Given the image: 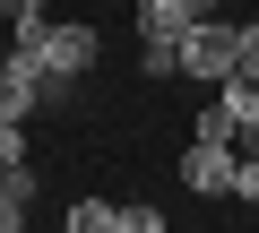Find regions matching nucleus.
I'll use <instances>...</instances> for the list:
<instances>
[{"mask_svg": "<svg viewBox=\"0 0 259 233\" xmlns=\"http://www.w3.org/2000/svg\"><path fill=\"white\" fill-rule=\"evenodd\" d=\"M190 138H199V147H233V138H242V121H233L225 104H199V130H190Z\"/></svg>", "mask_w": 259, "mask_h": 233, "instance_id": "7", "label": "nucleus"}, {"mask_svg": "<svg viewBox=\"0 0 259 233\" xmlns=\"http://www.w3.org/2000/svg\"><path fill=\"white\" fill-rule=\"evenodd\" d=\"M0 233H26V207L18 199H0Z\"/></svg>", "mask_w": 259, "mask_h": 233, "instance_id": "15", "label": "nucleus"}, {"mask_svg": "<svg viewBox=\"0 0 259 233\" xmlns=\"http://www.w3.org/2000/svg\"><path fill=\"white\" fill-rule=\"evenodd\" d=\"M182 9H190V18H216V0H182Z\"/></svg>", "mask_w": 259, "mask_h": 233, "instance_id": "17", "label": "nucleus"}, {"mask_svg": "<svg viewBox=\"0 0 259 233\" xmlns=\"http://www.w3.org/2000/svg\"><path fill=\"white\" fill-rule=\"evenodd\" d=\"M233 199L259 207V156H233Z\"/></svg>", "mask_w": 259, "mask_h": 233, "instance_id": "11", "label": "nucleus"}, {"mask_svg": "<svg viewBox=\"0 0 259 233\" xmlns=\"http://www.w3.org/2000/svg\"><path fill=\"white\" fill-rule=\"evenodd\" d=\"M121 233H164V216H156V207L139 199V207H121Z\"/></svg>", "mask_w": 259, "mask_h": 233, "instance_id": "13", "label": "nucleus"}, {"mask_svg": "<svg viewBox=\"0 0 259 233\" xmlns=\"http://www.w3.org/2000/svg\"><path fill=\"white\" fill-rule=\"evenodd\" d=\"M216 104H225V112H233V121L250 130V121H259V78H250V69H233V78L216 86Z\"/></svg>", "mask_w": 259, "mask_h": 233, "instance_id": "5", "label": "nucleus"}, {"mask_svg": "<svg viewBox=\"0 0 259 233\" xmlns=\"http://www.w3.org/2000/svg\"><path fill=\"white\" fill-rule=\"evenodd\" d=\"M233 69H242V26H225V18H199V26L182 35V78H199V86L216 95Z\"/></svg>", "mask_w": 259, "mask_h": 233, "instance_id": "1", "label": "nucleus"}, {"mask_svg": "<svg viewBox=\"0 0 259 233\" xmlns=\"http://www.w3.org/2000/svg\"><path fill=\"white\" fill-rule=\"evenodd\" d=\"M173 173H182V190H199V199H233V147H199V138H190V156H182Z\"/></svg>", "mask_w": 259, "mask_h": 233, "instance_id": "2", "label": "nucleus"}, {"mask_svg": "<svg viewBox=\"0 0 259 233\" xmlns=\"http://www.w3.org/2000/svg\"><path fill=\"white\" fill-rule=\"evenodd\" d=\"M139 61H147V78H182V43H139Z\"/></svg>", "mask_w": 259, "mask_h": 233, "instance_id": "10", "label": "nucleus"}, {"mask_svg": "<svg viewBox=\"0 0 259 233\" xmlns=\"http://www.w3.org/2000/svg\"><path fill=\"white\" fill-rule=\"evenodd\" d=\"M199 18L182 9V0H139V43H182Z\"/></svg>", "mask_w": 259, "mask_h": 233, "instance_id": "4", "label": "nucleus"}, {"mask_svg": "<svg viewBox=\"0 0 259 233\" xmlns=\"http://www.w3.org/2000/svg\"><path fill=\"white\" fill-rule=\"evenodd\" d=\"M35 104H44L35 86H18V78H0V121H26V112H35Z\"/></svg>", "mask_w": 259, "mask_h": 233, "instance_id": "8", "label": "nucleus"}, {"mask_svg": "<svg viewBox=\"0 0 259 233\" xmlns=\"http://www.w3.org/2000/svg\"><path fill=\"white\" fill-rule=\"evenodd\" d=\"M44 69H52L61 86L87 78V69H95V26H52V35H44Z\"/></svg>", "mask_w": 259, "mask_h": 233, "instance_id": "3", "label": "nucleus"}, {"mask_svg": "<svg viewBox=\"0 0 259 233\" xmlns=\"http://www.w3.org/2000/svg\"><path fill=\"white\" fill-rule=\"evenodd\" d=\"M242 69H250V78H259V18H250V26H242Z\"/></svg>", "mask_w": 259, "mask_h": 233, "instance_id": "14", "label": "nucleus"}, {"mask_svg": "<svg viewBox=\"0 0 259 233\" xmlns=\"http://www.w3.org/2000/svg\"><path fill=\"white\" fill-rule=\"evenodd\" d=\"M0 199H18V207H35V164H0Z\"/></svg>", "mask_w": 259, "mask_h": 233, "instance_id": "9", "label": "nucleus"}, {"mask_svg": "<svg viewBox=\"0 0 259 233\" xmlns=\"http://www.w3.org/2000/svg\"><path fill=\"white\" fill-rule=\"evenodd\" d=\"M0 164H26V121H0Z\"/></svg>", "mask_w": 259, "mask_h": 233, "instance_id": "12", "label": "nucleus"}, {"mask_svg": "<svg viewBox=\"0 0 259 233\" xmlns=\"http://www.w3.org/2000/svg\"><path fill=\"white\" fill-rule=\"evenodd\" d=\"M0 18H44V0H0Z\"/></svg>", "mask_w": 259, "mask_h": 233, "instance_id": "16", "label": "nucleus"}, {"mask_svg": "<svg viewBox=\"0 0 259 233\" xmlns=\"http://www.w3.org/2000/svg\"><path fill=\"white\" fill-rule=\"evenodd\" d=\"M61 233H121V207H112V199H78Z\"/></svg>", "mask_w": 259, "mask_h": 233, "instance_id": "6", "label": "nucleus"}]
</instances>
